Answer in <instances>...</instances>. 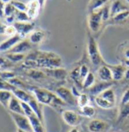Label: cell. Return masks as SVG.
<instances>
[{
    "mask_svg": "<svg viewBox=\"0 0 129 132\" xmlns=\"http://www.w3.org/2000/svg\"><path fill=\"white\" fill-rule=\"evenodd\" d=\"M32 91L35 99L42 105H47L52 107L66 105V103H64L55 93H53L46 89L35 87Z\"/></svg>",
    "mask_w": 129,
    "mask_h": 132,
    "instance_id": "obj_1",
    "label": "cell"
},
{
    "mask_svg": "<svg viewBox=\"0 0 129 132\" xmlns=\"http://www.w3.org/2000/svg\"><path fill=\"white\" fill-rule=\"evenodd\" d=\"M87 52L90 62L94 66H98L103 63V58L99 50V46L95 39L88 34Z\"/></svg>",
    "mask_w": 129,
    "mask_h": 132,
    "instance_id": "obj_2",
    "label": "cell"
},
{
    "mask_svg": "<svg viewBox=\"0 0 129 132\" xmlns=\"http://www.w3.org/2000/svg\"><path fill=\"white\" fill-rule=\"evenodd\" d=\"M10 115L12 116V119H13L14 124L16 125L18 129L23 130L26 132H34L30 120L25 115L18 114L14 112H10Z\"/></svg>",
    "mask_w": 129,
    "mask_h": 132,
    "instance_id": "obj_3",
    "label": "cell"
},
{
    "mask_svg": "<svg viewBox=\"0 0 129 132\" xmlns=\"http://www.w3.org/2000/svg\"><path fill=\"white\" fill-rule=\"evenodd\" d=\"M55 94L64 102V103L71 105V106H75L77 103V98L73 95L71 90L69 89L64 87H60L56 89Z\"/></svg>",
    "mask_w": 129,
    "mask_h": 132,
    "instance_id": "obj_4",
    "label": "cell"
},
{
    "mask_svg": "<svg viewBox=\"0 0 129 132\" xmlns=\"http://www.w3.org/2000/svg\"><path fill=\"white\" fill-rule=\"evenodd\" d=\"M62 117L64 121L72 128H77L80 124V115L72 110H64L62 113Z\"/></svg>",
    "mask_w": 129,
    "mask_h": 132,
    "instance_id": "obj_5",
    "label": "cell"
},
{
    "mask_svg": "<svg viewBox=\"0 0 129 132\" xmlns=\"http://www.w3.org/2000/svg\"><path fill=\"white\" fill-rule=\"evenodd\" d=\"M102 21H103V18H102L101 9L90 12L88 19V25L91 31L94 33L97 32L100 29Z\"/></svg>",
    "mask_w": 129,
    "mask_h": 132,
    "instance_id": "obj_6",
    "label": "cell"
},
{
    "mask_svg": "<svg viewBox=\"0 0 129 132\" xmlns=\"http://www.w3.org/2000/svg\"><path fill=\"white\" fill-rule=\"evenodd\" d=\"M109 128V124L101 119H93L87 125V128L90 132H106Z\"/></svg>",
    "mask_w": 129,
    "mask_h": 132,
    "instance_id": "obj_7",
    "label": "cell"
},
{
    "mask_svg": "<svg viewBox=\"0 0 129 132\" xmlns=\"http://www.w3.org/2000/svg\"><path fill=\"white\" fill-rule=\"evenodd\" d=\"M14 26L17 30V33L22 38H25L27 34H30L34 29L35 24L31 22H21L17 21L14 24Z\"/></svg>",
    "mask_w": 129,
    "mask_h": 132,
    "instance_id": "obj_8",
    "label": "cell"
},
{
    "mask_svg": "<svg viewBox=\"0 0 129 132\" xmlns=\"http://www.w3.org/2000/svg\"><path fill=\"white\" fill-rule=\"evenodd\" d=\"M22 39L23 38L18 34H16L13 37H10L9 39L0 43V52L1 53L9 52L16 44H18L20 41H21Z\"/></svg>",
    "mask_w": 129,
    "mask_h": 132,
    "instance_id": "obj_9",
    "label": "cell"
},
{
    "mask_svg": "<svg viewBox=\"0 0 129 132\" xmlns=\"http://www.w3.org/2000/svg\"><path fill=\"white\" fill-rule=\"evenodd\" d=\"M27 11L26 12L29 16L30 19L36 18L39 14V9L41 8V5L38 0H30L27 5Z\"/></svg>",
    "mask_w": 129,
    "mask_h": 132,
    "instance_id": "obj_10",
    "label": "cell"
},
{
    "mask_svg": "<svg viewBox=\"0 0 129 132\" xmlns=\"http://www.w3.org/2000/svg\"><path fill=\"white\" fill-rule=\"evenodd\" d=\"M43 71L46 75V76L51 77L54 79L59 80L65 79L68 75L66 70L62 68H53V69H44Z\"/></svg>",
    "mask_w": 129,
    "mask_h": 132,
    "instance_id": "obj_11",
    "label": "cell"
},
{
    "mask_svg": "<svg viewBox=\"0 0 129 132\" xmlns=\"http://www.w3.org/2000/svg\"><path fill=\"white\" fill-rule=\"evenodd\" d=\"M31 43L30 42V40H22L18 44H16L9 53L25 54L31 50Z\"/></svg>",
    "mask_w": 129,
    "mask_h": 132,
    "instance_id": "obj_12",
    "label": "cell"
},
{
    "mask_svg": "<svg viewBox=\"0 0 129 132\" xmlns=\"http://www.w3.org/2000/svg\"><path fill=\"white\" fill-rule=\"evenodd\" d=\"M112 83L111 82H100L98 84H95L91 88L89 89L90 93L93 96H97L100 94H101L103 91H105L106 90L109 89L112 86Z\"/></svg>",
    "mask_w": 129,
    "mask_h": 132,
    "instance_id": "obj_13",
    "label": "cell"
},
{
    "mask_svg": "<svg viewBox=\"0 0 129 132\" xmlns=\"http://www.w3.org/2000/svg\"><path fill=\"white\" fill-rule=\"evenodd\" d=\"M97 75L100 80L103 82H111L112 78V74L109 66L103 65L100 67L97 71Z\"/></svg>",
    "mask_w": 129,
    "mask_h": 132,
    "instance_id": "obj_14",
    "label": "cell"
},
{
    "mask_svg": "<svg viewBox=\"0 0 129 132\" xmlns=\"http://www.w3.org/2000/svg\"><path fill=\"white\" fill-rule=\"evenodd\" d=\"M112 74V78L114 80H121L125 77V73L127 70L126 66L124 65H111L109 66Z\"/></svg>",
    "mask_w": 129,
    "mask_h": 132,
    "instance_id": "obj_15",
    "label": "cell"
},
{
    "mask_svg": "<svg viewBox=\"0 0 129 132\" xmlns=\"http://www.w3.org/2000/svg\"><path fill=\"white\" fill-rule=\"evenodd\" d=\"M128 10H129V8L128 6L123 4L120 0H116L110 5L111 18H113L116 14L121 13L122 12H125V11H128Z\"/></svg>",
    "mask_w": 129,
    "mask_h": 132,
    "instance_id": "obj_16",
    "label": "cell"
},
{
    "mask_svg": "<svg viewBox=\"0 0 129 132\" xmlns=\"http://www.w3.org/2000/svg\"><path fill=\"white\" fill-rule=\"evenodd\" d=\"M13 95L18 99L21 102H24V103H29L33 98L34 96H31L28 92H27L25 90L23 89H19V88H15L12 91Z\"/></svg>",
    "mask_w": 129,
    "mask_h": 132,
    "instance_id": "obj_17",
    "label": "cell"
},
{
    "mask_svg": "<svg viewBox=\"0 0 129 132\" xmlns=\"http://www.w3.org/2000/svg\"><path fill=\"white\" fill-rule=\"evenodd\" d=\"M8 109L11 112L25 115L22 106H21V102L18 99H17L14 96H13V97L12 98V100H11V101L9 103Z\"/></svg>",
    "mask_w": 129,
    "mask_h": 132,
    "instance_id": "obj_18",
    "label": "cell"
},
{
    "mask_svg": "<svg viewBox=\"0 0 129 132\" xmlns=\"http://www.w3.org/2000/svg\"><path fill=\"white\" fill-rule=\"evenodd\" d=\"M28 103L30 106L31 109H33L34 113L43 123V109H42V107H41L42 104H40L39 103L38 101L35 99V97H34Z\"/></svg>",
    "mask_w": 129,
    "mask_h": 132,
    "instance_id": "obj_19",
    "label": "cell"
},
{
    "mask_svg": "<svg viewBox=\"0 0 129 132\" xmlns=\"http://www.w3.org/2000/svg\"><path fill=\"white\" fill-rule=\"evenodd\" d=\"M30 120L32 129L34 132H45V129L43 127V123L37 118V116L34 114L31 116L28 117Z\"/></svg>",
    "mask_w": 129,
    "mask_h": 132,
    "instance_id": "obj_20",
    "label": "cell"
},
{
    "mask_svg": "<svg viewBox=\"0 0 129 132\" xmlns=\"http://www.w3.org/2000/svg\"><path fill=\"white\" fill-rule=\"evenodd\" d=\"M45 37H46V34L44 30H34L30 34L29 40L33 44H39L44 40Z\"/></svg>",
    "mask_w": 129,
    "mask_h": 132,
    "instance_id": "obj_21",
    "label": "cell"
},
{
    "mask_svg": "<svg viewBox=\"0 0 129 132\" xmlns=\"http://www.w3.org/2000/svg\"><path fill=\"white\" fill-rule=\"evenodd\" d=\"M13 93L11 91L0 90V104L5 109H8L9 103L13 97Z\"/></svg>",
    "mask_w": 129,
    "mask_h": 132,
    "instance_id": "obj_22",
    "label": "cell"
},
{
    "mask_svg": "<svg viewBox=\"0 0 129 132\" xmlns=\"http://www.w3.org/2000/svg\"><path fill=\"white\" fill-rule=\"evenodd\" d=\"M97 96H100L103 99L109 101V103H112L113 104L116 105V93L114 92V90L110 87L107 90H106L105 91H103L101 94H100Z\"/></svg>",
    "mask_w": 129,
    "mask_h": 132,
    "instance_id": "obj_23",
    "label": "cell"
},
{
    "mask_svg": "<svg viewBox=\"0 0 129 132\" xmlns=\"http://www.w3.org/2000/svg\"><path fill=\"white\" fill-rule=\"evenodd\" d=\"M25 54H20V53H9L5 55V58L11 62V63H18L21 61H25L26 59Z\"/></svg>",
    "mask_w": 129,
    "mask_h": 132,
    "instance_id": "obj_24",
    "label": "cell"
},
{
    "mask_svg": "<svg viewBox=\"0 0 129 132\" xmlns=\"http://www.w3.org/2000/svg\"><path fill=\"white\" fill-rule=\"evenodd\" d=\"M96 114V109L93 106L87 105L80 108V115L87 118H93Z\"/></svg>",
    "mask_w": 129,
    "mask_h": 132,
    "instance_id": "obj_25",
    "label": "cell"
},
{
    "mask_svg": "<svg viewBox=\"0 0 129 132\" xmlns=\"http://www.w3.org/2000/svg\"><path fill=\"white\" fill-rule=\"evenodd\" d=\"M27 75L34 80H40L46 78V75L44 73V71H39L37 68H32V69H28L27 71Z\"/></svg>",
    "mask_w": 129,
    "mask_h": 132,
    "instance_id": "obj_26",
    "label": "cell"
},
{
    "mask_svg": "<svg viewBox=\"0 0 129 132\" xmlns=\"http://www.w3.org/2000/svg\"><path fill=\"white\" fill-rule=\"evenodd\" d=\"M95 103L100 108L103 109H110L115 107V104L109 103V101L103 99L100 96H96L95 98Z\"/></svg>",
    "mask_w": 129,
    "mask_h": 132,
    "instance_id": "obj_27",
    "label": "cell"
},
{
    "mask_svg": "<svg viewBox=\"0 0 129 132\" xmlns=\"http://www.w3.org/2000/svg\"><path fill=\"white\" fill-rule=\"evenodd\" d=\"M109 1V0H93V1H91L90 5H89L90 12L101 9L105 5L107 4V2Z\"/></svg>",
    "mask_w": 129,
    "mask_h": 132,
    "instance_id": "obj_28",
    "label": "cell"
},
{
    "mask_svg": "<svg viewBox=\"0 0 129 132\" xmlns=\"http://www.w3.org/2000/svg\"><path fill=\"white\" fill-rule=\"evenodd\" d=\"M94 84H95V76L92 72H90L87 75V76L85 78V79L84 80L82 83V87L85 89H90Z\"/></svg>",
    "mask_w": 129,
    "mask_h": 132,
    "instance_id": "obj_29",
    "label": "cell"
},
{
    "mask_svg": "<svg viewBox=\"0 0 129 132\" xmlns=\"http://www.w3.org/2000/svg\"><path fill=\"white\" fill-rule=\"evenodd\" d=\"M77 103L80 108L90 105V98L85 93H80L77 98Z\"/></svg>",
    "mask_w": 129,
    "mask_h": 132,
    "instance_id": "obj_30",
    "label": "cell"
},
{
    "mask_svg": "<svg viewBox=\"0 0 129 132\" xmlns=\"http://www.w3.org/2000/svg\"><path fill=\"white\" fill-rule=\"evenodd\" d=\"M128 116H129V103L124 105H121L119 109L118 119L122 120L127 118Z\"/></svg>",
    "mask_w": 129,
    "mask_h": 132,
    "instance_id": "obj_31",
    "label": "cell"
},
{
    "mask_svg": "<svg viewBox=\"0 0 129 132\" xmlns=\"http://www.w3.org/2000/svg\"><path fill=\"white\" fill-rule=\"evenodd\" d=\"M15 88L16 87H14L8 80L0 78V90H6V91L12 92Z\"/></svg>",
    "mask_w": 129,
    "mask_h": 132,
    "instance_id": "obj_32",
    "label": "cell"
},
{
    "mask_svg": "<svg viewBox=\"0 0 129 132\" xmlns=\"http://www.w3.org/2000/svg\"><path fill=\"white\" fill-rule=\"evenodd\" d=\"M11 84H12L13 86L16 88H19V89H23V90H25L26 85L21 80V79L18 78L17 77H14L12 79L9 80H8Z\"/></svg>",
    "mask_w": 129,
    "mask_h": 132,
    "instance_id": "obj_33",
    "label": "cell"
},
{
    "mask_svg": "<svg viewBox=\"0 0 129 132\" xmlns=\"http://www.w3.org/2000/svg\"><path fill=\"white\" fill-rule=\"evenodd\" d=\"M129 17V10L128 11H125V12H122L121 13L116 14V16H114L112 18L113 21L114 22H121V21H123L126 19H128Z\"/></svg>",
    "mask_w": 129,
    "mask_h": 132,
    "instance_id": "obj_34",
    "label": "cell"
},
{
    "mask_svg": "<svg viewBox=\"0 0 129 132\" xmlns=\"http://www.w3.org/2000/svg\"><path fill=\"white\" fill-rule=\"evenodd\" d=\"M15 18L18 19V21H21V22H28L30 20L26 12L16 11V12H15Z\"/></svg>",
    "mask_w": 129,
    "mask_h": 132,
    "instance_id": "obj_35",
    "label": "cell"
},
{
    "mask_svg": "<svg viewBox=\"0 0 129 132\" xmlns=\"http://www.w3.org/2000/svg\"><path fill=\"white\" fill-rule=\"evenodd\" d=\"M102 10V18L103 21H106L111 18V13H110V5L106 4L101 9Z\"/></svg>",
    "mask_w": 129,
    "mask_h": 132,
    "instance_id": "obj_36",
    "label": "cell"
},
{
    "mask_svg": "<svg viewBox=\"0 0 129 132\" xmlns=\"http://www.w3.org/2000/svg\"><path fill=\"white\" fill-rule=\"evenodd\" d=\"M79 72H80V80L83 83L84 80L85 79V78L87 76V75L90 73V69H89V67L84 64L80 66V70H79Z\"/></svg>",
    "mask_w": 129,
    "mask_h": 132,
    "instance_id": "obj_37",
    "label": "cell"
},
{
    "mask_svg": "<svg viewBox=\"0 0 129 132\" xmlns=\"http://www.w3.org/2000/svg\"><path fill=\"white\" fill-rule=\"evenodd\" d=\"M79 70H80V67L75 68L74 70H72V71H71L69 76H70V78H71V79L73 80H75L76 83H80V82L82 83V81H81V80H80V72H79Z\"/></svg>",
    "mask_w": 129,
    "mask_h": 132,
    "instance_id": "obj_38",
    "label": "cell"
},
{
    "mask_svg": "<svg viewBox=\"0 0 129 132\" xmlns=\"http://www.w3.org/2000/svg\"><path fill=\"white\" fill-rule=\"evenodd\" d=\"M16 9L14 7L12 3H7L5 6V15L6 17L14 15L16 12Z\"/></svg>",
    "mask_w": 129,
    "mask_h": 132,
    "instance_id": "obj_39",
    "label": "cell"
},
{
    "mask_svg": "<svg viewBox=\"0 0 129 132\" xmlns=\"http://www.w3.org/2000/svg\"><path fill=\"white\" fill-rule=\"evenodd\" d=\"M21 106H22L24 113H25V115L26 116L30 117V116H31L32 115L34 114V112H33V109H31V107L29 105V103L21 102Z\"/></svg>",
    "mask_w": 129,
    "mask_h": 132,
    "instance_id": "obj_40",
    "label": "cell"
},
{
    "mask_svg": "<svg viewBox=\"0 0 129 132\" xmlns=\"http://www.w3.org/2000/svg\"><path fill=\"white\" fill-rule=\"evenodd\" d=\"M11 3L14 5V7L16 9L17 11H20V12H26L27 11V6L23 2H21L18 1H12Z\"/></svg>",
    "mask_w": 129,
    "mask_h": 132,
    "instance_id": "obj_41",
    "label": "cell"
},
{
    "mask_svg": "<svg viewBox=\"0 0 129 132\" xmlns=\"http://www.w3.org/2000/svg\"><path fill=\"white\" fill-rule=\"evenodd\" d=\"M14 77H16L14 72L11 71H4L0 73V78L5 80H9Z\"/></svg>",
    "mask_w": 129,
    "mask_h": 132,
    "instance_id": "obj_42",
    "label": "cell"
},
{
    "mask_svg": "<svg viewBox=\"0 0 129 132\" xmlns=\"http://www.w3.org/2000/svg\"><path fill=\"white\" fill-rule=\"evenodd\" d=\"M5 34V35H7V36L13 37V36H14V35L18 34V33H17V30H16V28L14 27V25H9V26L6 27Z\"/></svg>",
    "mask_w": 129,
    "mask_h": 132,
    "instance_id": "obj_43",
    "label": "cell"
},
{
    "mask_svg": "<svg viewBox=\"0 0 129 132\" xmlns=\"http://www.w3.org/2000/svg\"><path fill=\"white\" fill-rule=\"evenodd\" d=\"M129 103V89H128L124 93L122 100H121V105H124Z\"/></svg>",
    "mask_w": 129,
    "mask_h": 132,
    "instance_id": "obj_44",
    "label": "cell"
},
{
    "mask_svg": "<svg viewBox=\"0 0 129 132\" xmlns=\"http://www.w3.org/2000/svg\"><path fill=\"white\" fill-rule=\"evenodd\" d=\"M5 3L0 1V18H2L5 15Z\"/></svg>",
    "mask_w": 129,
    "mask_h": 132,
    "instance_id": "obj_45",
    "label": "cell"
},
{
    "mask_svg": "<svg viewBox=\"0 0 129 132\" xmlns=\"http://www.w3.org/2000/svg\"><path fill=\"white\" fill-rule=\"evenodd\" d=\"M71 92H72V93H73V95L76 97V98H77L79 96H80V92L77 90V89L75 87H72V88H71Z\"/></svg>",
    "mask_w": 129,
    "mask_h": 132,
    "instance_id": "obj_46",
    "label": "cell"
},
{
    "mask_svg": "<svg viewBox=\"0 0 129 132\" xmlns=\"http://www.w3.org/2000/svg\"><path fill=\"white\" fill-rule=\"evenodd\" d=\"M6 25L2 24V23H0V35L1 34H5V29H6Z\"/></svg>",
    "mask_w": 129,
    "mask_h": 132,
    "instance_id": "obj_47",
    "label": "cell"
},
{
    "mask_svg": "<svg viewBox=\"0 0 129 132\" xmlns=\"http://www.w3.org/2000/svg\"><path fill=\"white\" fill-rule=\"evenodd\" d=\"M15 20V16L14 15H12V16H9V17H6V21L8 23H12Z\"/></svg>",
    "mask_w": 129,
    "mask_h": 132,
    "instance_id": "obj_48",
    "label": "cell"
},
{
    "mask_svg": "<svg viewBox=\"0 0 129 132\" xmlns=\"http://www.w3.org/2000/svg\"><path fill=\"white\" fill-rule=\"evenodd\" d=\"M125 79H129V68H127L125 73V77H124Z\"/></svg>",
    "mask_w": 129,
    "mask_h": 132,
    "instance_id": "obj_49",
    "label": "cell"
},
{
    "mask_svg": "<svg viewBox=\"0 0 129 132\" xmlns=\"http://www.w3.org/2000/svg\"><path fill=\"white\" fill-rule=\"evenodd\" d=\"M125 56L126 57L127 59H129V49L125 50Z\"/></svg>",
    "mask_w": 129,
    "mask_h": 132,
    "instance_id": "obj_50",
    "label": "cell"
},
{
    "mask_svg": "<svg viewBox=\"0 0 129 132\" xmlns=\"http://www.w3.org/2000/svg\"><path fill=\"white\" fill-rule=\"evenodd\" d=\"M69 132H79V130H78V128H72Z\"/></svg>",
    "mask_w": 129,
    "mask_h": 132,
    "instance_id": "obj_51",
    "label": "cell"
},
{
    "mask_svg": "<svg viewBox=\"0 0 129 132\" xmlns=\"http://www.w3.org/2000/svg\"><path fill=\"white\" fill-rule=\"evenodd\" d=\"M38 1L39 2L40 5H41V8H42V7H43V5H44V3H45V1H46V0H38Z\"/></svg>",
    "mask_w": 129,
    "mask_h": 132,
    "instance_id": "obj_52",
    "label": "cell"
},
{
    "mask_svg": "<svg viewBox=\"0 0 129 132\" xmlns=\"http://www.w3.org/2000/svg\"><path fill=\"white\" fill-rule=\"evenodd\" d=\"M125 65L126 66V67H129V59H127L125 62Z\"/></svg>",
    "mask_w": 129,
    "mask_h": 132,
    "instance_id": "obj_53",
    "label": "cell"
},
{
    "mask_svg": "<svg viewBox=\"0 0 129 132\" xmlns=\"http://www.w3.org/2000/svg\"><path fill=\"white\" fill-rule=\"evenodd\" d=\"M1 1L4 3H9L10 2V0H1Z\"/></svg>",
    "mask_w": 129,
    "mask_h": 132,
    "instance_id": "obj_54",
    "label": "cell"
},
{
    "mask_svg": "<svg viewBox=\"0 0 129 132\" xmlns=\"http://www.w3.org/2000/svg\"><path fill=\"white\" fill-rule=\"evenodd\" d=\"M18 132H26L23 130H21V129H18Z\"/></svg>",
    "mask_w": 129,
    "mask_h": 132,
    "instance_id": "obj_55",
    "label": "cell"
},
{
    "mask_svg": "<svg viewBox=\"0 0 129 132\" xmlns=\"http://www.w3.org/2000/svg\"><path fill=\"white\" fill-rule=\"evenodd\" d=\"M1 68H2V65H1V64H0V69H1Z\"/></svg>",
    "mask_w": 129,
    "mask_h": 132,
    "instance_id": "obj_56",
    "label": "cell"
},
{
    "mask_svg": "<svg viewBox=\"0 0 129 132\" xmlns=\"http://www.w3.org/2000/svg\"><path fill=\"white\" fill-rule=\"evenodd\" d=\"M126 1H127V2H128V4H129V0H126Z\"/></svg>",
    "mask_w": 129,
    "mask_h": 132,
    "instance_id": "obj_57",
    "label": "cell"
},
{
    "mask_svg": "<svg viewBox=\"0 0 129 132\" xmlns=\"http://www.w3.org/2000/svg\"><path fill=\"white\" fill-rule=\"evenodd\" d=\"M127 20H128V22H129V17H128V19H127Z\"/></svg>",
    "mask_w": 129,
    "mask_h": 132,
    "instance_id": "obj_58",
    "label": "cell"
},
{
    "mask_svg": "<svg viewBox=\"0 0 129 132\" xmlns=\"http://www.w3.org/2000/svg\"><path fill=\"white\" fill-rule=\"evenodd\" d=\"M91 1H93V0H91Z\"/></svg>",
    "mask_w": 129,
    "mask_h": 132,
    "instance_id": "obj_59",
    "label": "cell"
}]
</instances>
